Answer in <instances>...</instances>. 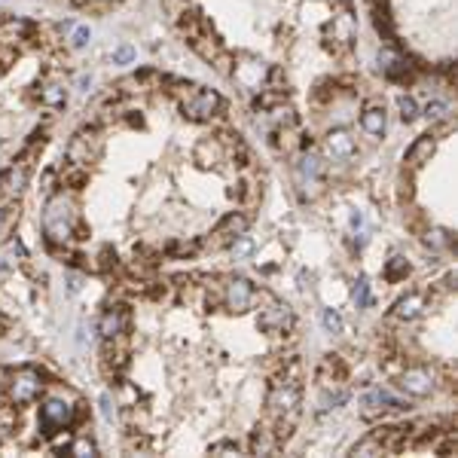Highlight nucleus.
<instances>
[{
  "label": "nucleus",
  "mask_w": 458,
  "mask_h": 458,
  "mask_svg": "<svg viewBox=\"0 0 458 458\" xmlns=\"http://www.w3.org/2000/svg\"><path fill=\"white\" fill-rule=\"evenodd\" d=\"M76 226H80V208H76V198L67 196V193L49 196V202H46V208H43V235H46V244H49L52 251L71 244Z\"/></svg>",
  "instance_id": "nucleus-1"
},
{
  "label": "nucleus",
  "mask_w": 458,
  "mask_h": 458,
  "mask_svg": "<svg viewBox=\"0 0 458 458\" xmlns=\"http://www.w3.org/2000/svg\"><path fill=\"white\" fill-rule=\"evenodd\" d=\"M300 403H303V391L300 382H287L278 379L269 388V397H266V409H269V418L275 422V437L287 440L296 427V418H300Z\"/></svg>",
  "instance_id": "nucleus-2"
},
{
  "label": "nucleus",
  "mask_w": 458,
  "mask_h": 458,
  "mask_svg": "<svg viewBox=\"0 0 458 458\" xmlns=\"http://www.w3.org/2000/svg\"><path fill=\"white\" fill-rule=\"evenodd\" d=\"M294 183L303 198H318L327 187V165L318 153H303L294 165Z\"/></svg>",
  "instance_id": "nucleus-3"
},
{
  "label": "nucleus",
  "mask_w": 458,
  "mask_h": 458,
  "mask_svg": "<svg viewBox=\"0 0 458 458\" xmlns=\"http://www.w3.org/2000/svg\"><path fill=\"white\" fill-rule=\"evenodd\" d=\"M43 394V376L34 366H22V370L10 373V382H6V403L19 407H31L34 400H40Z\"/></svg>",
  "instance_id": "nucleus-4"
},
{
  "label": "nucleus",
  "mask_w": 458,
  "mask_h": 458,
  "mask_svg": "<svg viewBox=\"0 0 458 458\" xmlns=\"http://www.w3.org/2000/svg\"><path fill=\"white\" fill-rule=\"evenodd\" d=\"M180 110H183V117L193 119V122H211L220 110H223V98H220L214 89L193 86L180 98Z\"/></svg>",
  "instance_id": "nucleus-5"
},
{
  "label": "nucleus",
  "mask_w": 458,
  "mask_h": 458,
  "mask_svg": "<svg viewBox=\"0 0 458 458\" xmlns=\"http://www.w3.org/2000/svg\"><path fill=\"white\" fill-rule=\"evenodd\" d=\"M76 422V407L61 397H46L40 403V434L43 437H56L65 427H74Z\"/></svg>",
  "instance_id": "nucleus-6"
},
{
  "label": "nucleus",
  "mask_w": 458,
  "mask_h": 458,
  "mask_svg": "<svg viewBox=\"0 0 458 458\" xmlns=\"http://www.w3.org/2000/svg\"><path fill=\"white\" fill-rule=\"evenodd\" d=\"M101 150H104V141H101V135H98V128H80V132L71 137V144H67L65 156L71 165L89 168L92 162L101 159Z\"/></svg>",
  "instance_id": "nucleus-7"
},
{
  "label": "nucleus",
  "mask_w": 458,
  "mask_h": 458,
  "mask_svg": "<svg viewBox=\"0 0 458 458\" xmlns=\"http://www.w3.org/2000/svg\"><path fill=\"white\" fill-rule=\"evenodd\" d=\"M397 388H400L407 397H427L434 388H437V379H434V373L427 370L425 364L403 366V370L397 373Z\"/></svg>",
  "instance_id": "nucleus-8"
},
{
  "label": "nucleus",
  "mask_w": 458,
  "mask_h": 458,
  "mask_svg": "<svg viewBox=\"0 0 458 458\" xmlns=\"http://www.w3.org/2000/svg\"><path fill=\"white\" fill-rule=\"evenodd\" d=\"M28 178H31V159L19 156L10 168H3V171H0V198L15 202V198L25 193Z\"/></svg>",
  "instance_id": "nucleus-9"
},
{
  "label": "nucleus",
  "mask_w": 458,
  "mask_h": 458,
  "mask_svg": "<svg viewBox=\"0 0 458 458\" xmlns=\"http://www.w3.org/2000/svg\"><path fill=\"white\" fill-rule=\"evenodd\" d=\"M248 226H251V217L248 214H241V211H232V214H226L223 220H220L217 226H214V232H211V239L205 241L208 248H226V244H232L239 235L248 232Z\"/></svg>",
  "instance_id": "nucleus-10"
},
{
  "label": "nucleus",
  "mask_w": 458,
  "mask_h": 458,
  "mask_svg": "<svg viewBox=\"0 0 458 458\" xmlns=\"http://www.w3.org/2000/svg\"><path fill=\"white\" fill-rule=\"evenodd\" d=\"M257 300V290L251 285L248 278H229L226 287H223V305L229 312H235V315H241V312H248L251 305Z\"/></svg>",
  "instance_id": "nucleus-11"
},
{
  "label": "nucleus",
  "mask_w": 458,
  "mask_h": 458,
  "mask_svg": "<svg viewBox=\"0 0 458 458\" xmlns=\"http://www.w3.org/2000/svg\"><path fill=\"white\" fill-rule=\"evenodd\" d=\"M257 324L263 333H272V336L287 333L290 327H294V312H290V305H285V303H269L263 312H260Z\"/></svg>",
  "instance_id": "nucleus-12"
},
{
  "label": "nucleus",
  "mask_w": 458,
  "mask_h": 458,
  "mask_svg": "<svg viewBox=\"0 0 458 458\" xmlns=\"http://www.w3.org/2000/svg\"><path fill=\"white\" fill-rule=\"evenodd\" d=\"M128 324H132V312H128V305H107V312L101 315V321H98V333H101L104 339L126 336Z\"/></svg>",
  "instance_id": "nucleus-13"
},
{
  "label": "nucleus",
  "mask_w": 458,
  "mask_h": 458,
  "mask_svg": "<svg viewBox=\"0 0 458 458\" xmlns=\"http://www.w3.org/2000/svg\"><path fill=\"white\" fill-rule=\"evenodd\" d=\"M193 159L198 168H217L226 159V144L220 137H202L193 150Z\"/></svg>",
  "instance_id": "nucleus-14"
},
{
  "label": "nucleus",
  "mask_w": 458,
  "mask_h": 458,
  "mask_svg": "<svg viewBox=\"0 0 458 458\" xmlns=\"http://www.w3.org/2000/svg\"><path fill=\"white\" fill-rule=\"evenodd\" d=\"M324 150H327V156L330 159H351L357 153V144H355V137H351L346 128H333V132H327L324 137Z\"/></svg>",
  "instance_id": "nucleus-15"
},
{
  "label": "nucleus",
  "mask_w": 458,
  "mask_h": 458,
  "mask_svg": "<svg viewBox=\"0 0 458 458\" xmlns=\"http://www.w3.org/2000/svg\"><path fill=\"white\" fill-rule=\"evenodd\" d=\"M379 67H382V74H385L388 80H394V83H412V80H416L412 65H407V58L394 56V52H382Z\"/></svg>",
  "instance_id": "nucleus-16"
},
{
  "label": "nucleus",
  "mask_w": 458,
  "mask_h": 458,
  "mask_svg": "<svg viewBox=\"0 0 458 458\" xmlns=\"http://www.w3.org/2000/svg\"><path fill=\"white\" fill-rule=\"evenodd\" d=\"M425 309H427V296L422 294V290H412V294L400 296V300L394 303V312H391V315H394L397 321H416V318L425 315Z\"/></svg>",
  "instance_id": "nucleus-17"
},
{
  "label": "nucleus",
  "mask_w": 458,
  "mask_h": 458,
  "mask_svg": "<svg viewBox=\"0 0 458 458\" xmlns=\"http://www.w3.org/2000/svg\"><path fill=\"white\" fill-rule=\"evenodd\" d=\"M434 150H437V135H422V137H416V144L407 150V168L409 171H418L425 162H431V156H434Z\"/></svg>",
  "instance_id": "nucleus-18"
},
{
  "label": "nucleus",
  "mask_w": 458,
  "mask_h": 458,
  "mask_svg": "<svg viewBox=\"0 0 458 458\" xmlns=\"http://www.w3.org/2000/svg\"><path fill=\"white\" fill-rule=\"evenodd\" d=\"M330 34H333V43H327L333 52H342L348 49L351 40H355V19H351V12H339L333 19L330 25Z\"/></svg>",
  "instance_id": "nucleus-19"
},
{
  "label": "nucleus",
  "mask_w": 458,
  "mask_h": 458,
  "mask_svg": "<svg viewBox=\"0 0 458 458\" xmlns=\"http://www.w3.org/2000/svg\"><path fill=\"white\" fill-rule=\"evenodd\" d=\"M385 126H388V117H385V107L379 104H366L364 113H361V128L373 137H382L385 135Z\"/></svg>",
  "instance_id": "nucleus-20"
},
{
  "label": "nucleus",
  "mask_w": 458,
  "mask_h": 458,
  "mask_svg": "<svg viewBox=\"0 0 458 458\" xmlns=\"http://www.w3.org/2000/svg\"><path fill=\"white\" fill-rule=\"evenodd\" d=\"M278 437H275V431L269 425H260L254 434H251V452L254 455H275L278 452Z\"/></svg>",
  "instance_id": "nucleus-21"
},
{
  "label": "nucleus",
  "mask_w": 458,
  "mask_h": 458,
  "mask_svg": "<svg viewBox=\"0 0 458 458\" xmlns=\"http://www.w3.org/2000/svg\"><path fill=\"white\" fill-rule=\"evenodd\" d=\"M318 376H321V382H342L348 376V370H346V364H342L339 355H324Z\"/></svg>",
  "instance_id": "nucleus-22"
},
{
  "label": "nucleus",
  "mask_w": 458,
  "mask_h": 458,
  "mask_svg": "<svg viewBox=\"0 0 458 458\" xmlns=\"http://www.w3.org/2000/svg\"><path fill=\"white\" fill-rule=\"evenodd\" d=\"M37 98H40V104H46V107H65L67 89L58 86V83H46V86H40V92H37Z\"/></svg>",
  "instance_id": "nucleus-23"
},
{
  "label": "nucleus",
  "mask_w": 458,
  "mask_h": 458,
  "mask_svg": "<svg viewBox=\"0 0 458 458\" xmlns=\"http://www.w3.org/2000/svg\"><path fill=\"white\" fill-rule=\"evenodd\" d=\"M61 187H71V189H83V183L89 180V168H80V165H71L67 162L61 168Z\"/></svg>",
  "instance_id": "nucleus-24"
},
{
  "label": "nucleus",
  "mask_w": 458,
  "mask_h": 458,
  "mask_svg": "<svg viewBox=\"0 0 458 458\" xmlns=\"http://www.w3.org/2000/svg\"><path fill=\"white\" fill-rule=\"evenodd\" d=\"M385 281L388 285H397V281H407V275H409V263H407V257H391L385 263Z\"/></svg>",
  "instance_id": "nucleus-25"
},
{
  "label": "nucleus",
  "mask_w": 458,
  "mask_h": 458,
  "mask_svg": "<svg viewBox=\"0 0 458 458\" xmlns=\"http://www.w3.org/2000/svg\"><path fill=\"white\" fill-rule=\"evenodd\" d=\"M67 452L80 455V458H92V455H98V446H95V440H89V437H76L74 443H67Z\"/></svg>",
  "instance_id": "nucleus-26"
},
{
  "label": "nucleus",
  "mask_w": 458,
  "mask_h": 458,
  "mask_svg": "<svg viewBox=\"0 0 458 458\" xmlns=\"http://www.w3.org/2000/svg\"><path fill=\"white\" fill-rule=\"evenodd\" d=\"M15 220H19V208H12V205H3V208H0V241H3L6 235L12 232Z\"/></svg>",
  "instance_id": "nucleus-27"
},
{
  "label": "nucleus",
  "mask_w": 458,
  "mask_h": 458,
  "mask_svg": "<svg viewBox=\"0 0 458 458\" xmlns=\"http://www.w3.org/2000/svg\"><path fill=\"white\" fill-rule=\"evenodd\" d=\"M397 107H400V119L403 122H412L418 117V104H416V98H412V95H400V98H397Z\"/></svg>",
  "instance_id": "nucleus-28"
},
{
  "label": "nucleus",
  "mask_w": 458,
  "mask_h": 458,
  "mask_svg": "<svg viewBox=\"0 0 458 458\" xmlns=\"http://www.w3.org/2000/svg\"><path fill=\"white\" fill-rule=\"evenodd\" d=\"M198 251V241H171L165 248V254H171V257H189V254H196Z\"/></svg>",
  "instance_id": "nucleus-29"
},
{
  "label": "nucleus",
  "mask_w": 458,
  "mask_h": 458,
  "mask_svg": "<svg viewBox=\"0 0 458 458\" xmlns=\"http://www.w3.org/2000/svg\"><path fill=\"white\" fill-rule=\"evenodd\" d=\"M117 251H113V248H101V254H98V266H95V269L98 272H110V269H117Z\"/></svg>",
  "instance_id": "nucleus-30"
},
{
  "label": "nucleus",
  "mask_w": 458,
  "mask_h": 458,
  "mask_svg": "<svg viewBox=\"0 0 458 458\" xmlns=\"http://www.w3.org/2000/svg\"><path fill=\"white\" fill-rule=\"evenodd\" d=\"M370 303H373L370 300V285H366V278L361 275V278H357V285H355V305H357V309H366Z\"/></svg>",
  "instance_id": "nucleus-31"
},
{
  "label": "nucleus",
  "mask_w": 458,
  "mask_h": 458,
  "mask_svg": "<svg viewBox=\"0 0 458 458\" xmlns=\"http://www.w3.org/2000/svg\"><path fill=\"white\" fill-rule=\"evenodd\" d=\"M382 452V446L376 443V437H366V440H361V443H355V449H351V455H379Z\"/></svg>",
  "instance_id": "nucleus-32"
},
{
  "label": "nucleus",
  "mask_w": 458,
  "mask_h": 458,
  "mask_svg": "<svg viewBox=\"0 0 458 458\" xmlns=\"http://www.w3.org/2000/svg\"><path fill=\"white\" fill-rule=\"evenodd\" d=\"M346 400H348V391H346V388H339V391H327L324 400H321V407H324V409H339Z\"/></svg>",
  "instance_id": "nucleus-33"
},
{
  "label": "nucleus",
  "mask_w": 458,
  "mask_h": 458,
  "mask_svg": "<svg viewBox=\"0 0 458 458\" xmlns=\"http://www.w3.org/2000/svg\"><path fill=\"white\" fill-rule=\"evenodd\" d=\"M321 324H324L327 333H339V330H342V318L336 315L333 309H324V315H321Z\"/></svg>",
  "instance_id": "nucleus-34"
},
{
  "label": "nucleus",
  "mask_w": 458,
  "mask_h": 458,
  "mask_svg": "<svg viewBox=\"0 0 458 458\" xmlns=\"http://www.w3.org/2000/svg\"><path fill=\"white\" fill-rule=\"evenodd\" d=\"M208 452L211 455H239V443L235 440H220V443H214Z\"/></svg>",
  "instance_id": "nucleus-35"
},
{
  "label": "nucleus",
  "mask_w": 458,
  "mask_h": 458,
  "mask_svg": "<svg viewBox=\"0 0 458 458\" xmlns=\"http://www.w3.org/2000/svg\"><path fill=\"white\" fill-rule=\"evenodd\" d=\"M229 248H232V254H235V257H244V254H251V251H254V241H251V239H248V232H244V235H239V239L229 244Z\"/></svg>",
  "instance_id": "nucleus-36"
},
{
  "label": "nucleus",
  "mask_w": 458,
  "mask_h": 458,
  "mask_svg": "<svg viewBox=\"0 0 458 458\" xmlns=\"http://www.w3.org/2000/svg\"><path fill=\"white\" fill-rule=\"evenodd\" d=\"M89 37H92L89 25H80V28H74V34H71V46H76V49H83V46L89 43Z\"/></svg>",
  "instance_id": "nucleus-37"
},
{
  "label": "nucleus",
  "mask_w": 458,
  "mask_h": 458,
  "mask_svg": "<svg viewBox=\"0 0 458 458\" xmlns=\"http://www.w3.org/2000/svg\"><path fill=\"white\" fill-rule=\"evenodd\" d=\"M425 117H427V119H434V122L446 119V104H443V101H431V104L425 107Z\"/></svg>",
  "instance_id": "nucleus-38"
},
{
  "label": "nucleus",
  "mask_w": 458,
  "mask_h": 458,
  "mask_svg": "<svg viewBox=\"0 0 458 458\" xmlns=\"http://www.w3.org/2000/svg\"><path fill=\"white\" fill-rule=\"evenodd\" d=\"M132 58H135L132 46H119V49L113 52V61H117V65H126V61H132Z\"/></svg>",
  "instance_id": "nucleus-39"
},
{
  "label": "nucleus",
  "mask_w": 458,
  "mask_h": 458,
  "mask_svg": "<svg viewBox=\"0 0 458 458\" xmlns=\"http://www.w3.org/2000/svg\"><path fill=\"white\" fill-rule=\"evenodd\" d=\"M101 409H104V418L107 422H113V407H110V394L101 397Z\"/></svg>",
  "instance_id": "nucleus-40"
},
{
  "label": "nucleus",
  "mask_w": 458,
  "mask_h": 458,
  "mask_svg": "<svg viewBox=\"0 0 458 458\" xmlns=\"http://www.w3.org/2000/svg\"><path fill=\"white\" fill-rule=\"evenodd\" d=\"M165 3H168V6H174V3H178V0H165Z\"/></svg>",
  "instance_id": "nucleus-41"
},
{
  "label": "nucleus",
  "mask_w": 458,
  "mask_h": 458,
  "mask_svg": "<svg viewBox=\"0 0 458 458\" xmlns=\"http://www.w3.org/2000/svg\"><path fill=\"white\" fill-rule=\"evenodd\" d=\"M339 3H346V0H339Z\"/></svg>",
  "instance_id": "nucleus-42"
}]
</instances>
